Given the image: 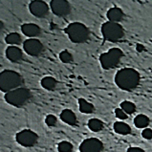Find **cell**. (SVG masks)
Returning <instances> with one entry per match:
<instances>
[{
    "mask_svg": "<svg viewBox=\"0 0 152 152\" xmlns=\"http://www.w3.org/2000/svg\"><path fill=\"white\" fill-rule=\"evenodd\" d=\"M103 149L102 142L96 138L86 139L80 145V152H102Z\"/></svg>",
    "mask_w": 152,
    "mask_h": 152,
    "instance_id": "cell-9",
    "label": "cell"
},
{
    "mask_svg": "<svg viewBox=\"0 0 152 152\" xmlns=\"http://www.w3.org/2000/svg\"><path fill=\"white\" fill-rule=\"evenodd\" d=\"M23 48H24V51L28 55L32 56H37L41 54V52L43 50V45L38 39H36V38H29V39L24 41Z\"/></svg>",
    "mask_w": 152,
    "mask_h": 152,
    "instance_id": "cell-10",
    "label": "cell"
},
{
    "mask_svg": "<svg viewBox=\"0 0 152 152\" xmlns=\"http://www.w3.org/2000/svg\"><path fill=\"white\" fill-rule=\"evenodd\" d=\"M140 74L133 68H123L117 72L115 76V83L124 91L135 89L140 83Z\"/></svg>",
    "mask_w": 152,
    "mask_h": 152,
    "instance_id": "cell-1",
    "label": "cell"
},
{
    "mask_svg": "<svg viewBox=\"0 0 152 152\" xmlns=\"http://www.w3.org/2000/svg\"><path fill=\"white\" fill-rule=\"evenodd\" d=\"M127 152H145L144 149H142L141 147H129V148L127 149Z\"/></svg>",
    "mask_w": 152,
    "mask_h": 152,
    "instance_id": "cell-28",
    "label": "cell"
},
{
    "mask_svg": "<svg viewBox=\"0 0 152 152\" xmlns=\"http://www.w3.org/2000/svg\"><path fill=\"white\" fill-rule=\"evenodd\" d=\"M5 40L8 44L17 45V44H20L21 43V37H20V34L17 33H11L6 37Z\"/></svg>",
    "mask_w": 152,
    "mask_h": 152,
    "instance_id": "cell-21",
    "label": "cell"
},
{
    "mask_svg": "<svg viewBox=\"0 0 152 152\" xmlns=\"http://www.w3.org/2000/svg\"><path fill=\"white\" fill-rule=\"evenodd\" d=\"M6 56L12 62H19L23 58V53L18 47L9 46L6 50Z\"/></svg>",
    "mask_w": 152,
    "mask_h": 152,
    "instance_id": "cell-12",
    "label": "cell"
},
{
    "mask_svg": "<svg viewBox=\"0 0 152 152\" xmlns=\"http://www.w3.org/2000/svg\"><path fill=\"white\" fill-rule=\"evenodd\" d=\"M21 31H22L23 34H25L28 37H34L39 36L41 32L40 28L37 25L33 24V23H25L21 26Z\"/></svg>",
    "mask_w": 152,
    "mask_h": 152,
    "instance_id": "cell-13",
    "label": "cell"
},
{
    "mask_svg": "<svg viewBox=\"0 0 152 152\" xmlns=\"http://www.w3.org/2000/svg\"><path fill=\"white\" fill-rule=\"evenodd\" d=\"M115 115H116L117 118L121 121L127 119V114L121 109V108H117V109H115Z\"/></svg>",
    "mask_w": 152,
    "mask_h": 152,
    "instance_id": "cell-25",
    "label": "cell"
},
{
    "mask_svg": "<svg viewBox=\"0 0 152 152\" xmlns=\"http://www.w3.org/2000/svg\"><path fill=\"white\" fill-rule=\"evenodd\" d=\"M30 12L32 15L38 18H43L48 15L49 7L44 1H40V0H34L32 1L29 5Z\"/></svg>",
    "mask_w": 152,
    "mask_h": 152,
    "instance_id": "cell-11",
    "label": "cell"
},
{
    "mask_svg": "<svg viewBox=\"0 0 152 152\" xmlns=\"http://www.w3.org/2000/svg\"><path fill=\"white\" fill-rule=\"evenodd\" d=\"M114 131L121 135H128L131 133V127L124 121H116L114 124Z\"/></svg>",
    "mask_w": 152,
    "mask_h": 152,
    "instance_id": "cell-16",
    "label": "cell"
},
{
    "mask_svg": "<svg viewBox=\"0 0 152 152\" xmlns=\"http://www.w3.org/2000/svg\"><path fill=\"white\" fill-rule=\"evenodd\" d=\"M123 56V51L119 48H112L108 52H105L99 56V62L103 69L109 70L116 67L121 61Z\"/></svg>",
    "mask_w": 152,
    "mask_h": 152,
    "instance_id": "cell-6",
    "label": "cell"
},
{
    "mask_svg": "<svg viewBox=\"0 0 152 152\" xmlns=\"http://www.w3.org/2000/svg\"><path fill=\"white\" fill-rule=\"evenodd\" d=\"M59 58L63 63H70L73 61V56L67 50H64L59 54Z\"/></svg>",
    "mask_w": 152,
    "mask_h": 152,
    "instance_id": "cell-24",
    "label": "cell"
},
{
    "mask_svg": "<svg viewBox=\"0 0 152 152\" xmlns=\"http://www.w3.org/2000/svg\"><path fill=\"white\" fill-rule=\"evenodd\" d=\"M150 123V120L147 116L144 114L137 115L134 119V124L138 128H146Z\"/></svg>",
    "mask_w": 152,
    "mask_h": 152,
    "instance_id": "cell-18",
    "label": "cell"
},
{
    "mask_svg": "<svg viewBox=\"0 0 152 152\" xmlns=\"http://www.w3.org/2000/svg\"><path fill=\"white\" fill-rule=\"evenodd\" d=\"M79 107H80V111L81 113H84V114H91L95 110L93 104L88 102L85 99L82 98L79 99Z\"/></svg>",
    "mask_w": 152,
    "mask_h": 152,
    "instance_id": "cell-17",
    "label": "cell"
},
{
    "mask_svg": "<svg viewBox=\"0 0 152 152\" xmlns=\"http://www.w3.org/2000/svg\"><path fill=\"white\" fill-rule=\"evenodd\" d=\"M45 123L48 126H55L56 124V118L54 115H48L45 119Z\"/></svg>",
    "mask_w": 152,
    "mask_h": 152,
    "instance_id": "cell-26",
    "label": "cell"
},
{
    "mask_svg": "<svg viewBox=\"0 0 152 152\" xmlns=\"http://www.w3.org/2000/svg\"><path fill=\"white\" fill-rule=\"evenodd\" d=\"M88 127L93 132H99L103 128V123L99 119H91L88 121Z\"/></svg>",
    "mask_w": 152,
    "mask_h": 152,
    "instance_id": "cell-20",
    "label": "cell"
},
{
    "mask_svg": "<svg viewBox=\"0 0 152 152\" xmlns=\"http://www.w3.org/2000/svg\"><path fill=\"white\" fill-rule=\"evenodd\" d=\"M50 6L52 12L56 15L60 17L66 16L71 11L70 3L66 1V0H52L50 2Z\"/></svg>",
    "mask_w": 152,
    "mask_h": 152,
    "instance_id": "cell-8",
    "label": "cell"
},
{
    "mask_svg": "<svg viewBox=\"0 0 152 152\" xmlns=\"http://www.w3.org/2000/svg\"><path fill=\"white\" fill-rule=\"evenodd\" d=\"M58 149L59 152H72L73 145L71 144V142H66V141L60 142L58 144Z\"/></svg>",
    "mask_w": 152,
    "mask_h": 152,
    "instance_id": "cell-23",
    "label": "cell"
},
{
    "mask_svg": "<svg viewBox=\"0 0 152 152\" xmlns=\"http://www.w3.org/2000/svg\"><path fill=\"white\" fill-rule=\"evenodd\" d=\"M31 99L30 90L24 87H19L6 93L5 101L12 106H22Z\"/></svg>",
    "mask_w": 152,
    "mask_h": 152,
    "instance_id": "cell-4",
    "label": "cell"
},
{
    "mask_svg": "<svg viewBox=\"0 0 152 152\" xmlns=\"http://www.w3.org/2000/svg\"><path fill=\"white\" fill-rule=\"evenodd\" d=\"M142 136L144 137L145 140H151L152 139V129L145 128L142 132Z\"/></svg>",
    "mask_w": 152,
    "mask_h": 152,
    "instance_id": "cell-27",
    "label": "cell"
},
{
    "mask_svg": "<svg viewBox=\"0 0 152 152\" xmlns=\"http://www.w3.org/2000/svg\"><path fill=\"white\" fill-rule=\"evenodd\" d=\"M102 34L104 37V39L110 42H117L124 37V31L121 25L119 23L108 22L103 23L102 26Z\"/></svg>",
    "mask_w": 152,
    "mask_h": 152,
    "instance_id": "cell-5",
    "label": "cell"
},
{
    "mask_svg": "<svg viewBox=\"0 0 152 152\" xmlns=\"http://www.w3.org/2000/svg\"><path fill=\"white\" fill-rule=\"evenodd\" d=\"M136 49H137V51H138V52H140V53H141L142 51H144V50H145V47L142 46V45H141V44H138Z\"/></svg>",
    "mask_w": 152,
    "mask_h": 152,
    "instance_id": "cell-29",
    "label": "cell"
},
{
    "mask_svg": "<svg viewBox=\"0 0 152 152\" xmlns=\"http://www.w3.org/2000/svg\"><path fill=\"white\" fill-rule=\"evenodd\" d=\"M38 136L36 132L32 131L30 129H25L22 130L16 134L15 140L20 145L25 146V147H30L36 145L37 142Z\"/></svg>",
    "mask_w": 152,
    "mask_h": 152,
    "instance_id": "cell-7",
    "label": "cell"
},
{
    "mask_svg": "<svg viewBox=\"0 0 152 152\" xmlns=\"http://www.w3.org/2000/svg\"><path fill=\"white\" fill-rule=\"evenodd\" d=\"M23 84L22 77L17 72L5 70L0 74V89L2 92L8 93L10 91L19 88Z\"/></svg>",
    "mask_w": 152,
    "mask_h": 152,
    "instance_id": "cell-2",
    "label": "cell"
},
{
    "mask_svg": "<svg viewBox=\"0 0 152 152\" xmlns=\"http://www.w3.org/2000/svg\"><path fill=\"white\" fill-rule=\"evenodd\" d=\"M65 33L74 43H83L89 38V29L80 22H73L65 28Z\"/></svg>",
    "mask_w": 152,
    "mask_h": 152,
    "instance_id": "cell-3",
    "label": "cell"
},
{
    "mask_svg": "<svg viewBox=\"0 0 152 152\" xmlns=\"http://www.w3.org/2000/svg\"><path fill=\"white\" fill-rule=\"evenodd\" d=\"M107 18L110 22H114V23H118L119 21H121L124 18V12L121 11V9L118 7H113L109 9L107 12Z\"/></svg>",
    "mask_w": 152,
    "mask_h": 152,
    "instance_id": "cell-14",
    "label": "cell"
},
{
    "mask_svg": "<svg viewBox=\"0 0 152 152\" xmlns=\"http://www.w3.org/2000/svg\"><path fill=\"white\" fill-rule=\"evenodd\" d=\"M56 80L53 77H45L41 80V86L46 90H54L56 86Z\"/></svg>",
    "mask_w": 152,
    "mask_h": 152,
    "instance_id": "cell-19",
    "label": "cell"
},
{
    "mask_svg": "<svg viewBox=\"0 0 152 152\" xmlns=\"http://www.w3.org/2000/svg\"><path fill=\"white\" fill-rule=\"evenodd\" d=\"M60 119L64 121L65 124L69 125H76L77 124V117L76 114L74 113L71 109H64L61 113H60Z\"/></svg>",
    "mask_w": 152,
    "mask_h": 152,
    "instance_id": "cell-15",
    "label": "cell"
},
{
    "mask_svg": "<svg viewBox=\"0 0 152 152\" xmlns=\"http://www.w3.org/2000/svg\"><path fill=\"white\" fill-rule=\"evenodd\" d=\"M121 108L123 109L126 114H133L136 111V105L131 102L124 101L121 103Z\"/></svg>",
    "mask_w": 152,
    "mask_h": 152,
    "instance_id": "cell-22",
    "label": "cell"
}]
</instances>
